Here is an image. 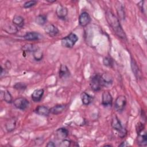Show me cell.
Masks as SVG:
<instances>
[{
	"label": "cell",
	"instance_id": "cell-26",
	"mask_svg": "<svg viewBox=\"0 0 147 147\" xmlns=\"http://www.w3.org/2000/svg\"><path fill=\"white\" fill-rule=\"evenodd\" d=\"M47 18L46 16L43 14H40L36 17L35 18V22L37 24L39 25H44L47 22Z\"/></svg>",
	"mask_w": 147,
	"mask_h": 147
},
{
	"label": "cell",
	"instance_id": "cell-19",
	"mask_svg": "<svg viewBox=\"0 0 147 147\" xmlns=\"http://www.w3.org/2000/svg\"><path fill=\"white\" fill-rule=\"evenodd\" d=\"M16 121L17 120L14 117L8 119L5 124V128L7 132H11L15 129L16 126Z\"/></svg>",
	"mask_w": 147,
	"mask_h": 147
},
{
	"label": "cell",
	"instance_id": "cell-1",
	"mask_svg": "<svg viewBox=\"0 0 147 147\" xmlns=\"http://www.w3.org/2000/svg\"><path fill=\"white\" fill-rule=\"evenodd\" d=\"M106 20L114 32L115 34L119 38L125 40L126 38V34L119 22V19L111 11H107L106 13Z\"/></svg>",
	"mask_w": 147,
	"mask_h": 147
},
{
	"label": "cell",
	"instance_id": "cell-32",
	"mask_svg": "<svg viewBox=\"0 0 147 147\" xmlns=\"http://www.w3.org/2000/svg\"><path fill=\"white\" fill-rule=\"evenodd\" d=\"M71 141L70 140L64 139V140H62L61 142L59 144V146L61 147H68L71 145Z\"/></svg>",
	"mask_w": 147,
	"mask_h": 147
},
{
	"label": "cell",
	"instance_id": "cell-23",
	"mask_svg": "<svg viewBox=\"0 0 147 147\" xmlns=\"http://www.w3.org/2000/svg\"><path fill=\"white\" fill-rule=\"evenodd\" d=\"M1 95L2 98H3V99L8 103H11L13 102V98H12V95H11L10 92L7 91V90H5L4 91H1Z\"/></svg>",
	"mask_w": 147,
	"mask_h": 147
},
{
	"label": "cell",
	"instance_id": "cell-5",
	"mask_svg": "<svg viewBox=\"0 0 147 147\" xmlns=\"http://www.w3.org/2000/svg\"><path fill=\"white\" fill-rule=\"evenodd\" d=\"M13 105L16 108L21 110L26 109L29 105V102L28 99L23 97H20L14 100Z\"/></svg>",
	"mask_w": 147,
	"mask_h": 147
},
{
	"label": "cell",
	"instance_id": "cell-8",
	"mask_svg": "<svg viewBox=\"0 0 147 147\" xmlns=\"http://www.w3.org/2000/svg\"><path fill=\"white\" fill-rule=\"evenodd\" d=\"M100 79L102 87H109L112 85L113 82L112 76L108 73H104L100 75Z\"/></svg>",
	"mask_w": 147,
	"mask_h": 147
},
{
	"label": "cell",
	"instance_id": "cell-14",
	"mask_svg": "<svg viewBox=\"0 0 147 147\" xmlns=\"http://www.w3.org/2000/svg\"><path fill=\"white\" fill-rule=\"evenodd\" d=\"M44 91L42 88L35 90L31 95V98L32 100L35 102H38L41 100L44 95Z\"/></svg>",
	"mask_w": 147,
	"mask_h": 147
},
{
	"label": "cell",
	"instance_id": "cell-17",
	"mask_svg": "<svg viewBox=\"0 0 147 147\" xmlns=\"http://www.w3.org/2000/svg\"><path fill=\"white\" fill-rule=\"evenodd\" d=\"M137 144L140 146H146L147 145V137H146V133H144L143 131L137 133Z\"/></svg>",
	"mask_w": 147,
	"mask_h": 147
},
{
	"label": "cell",
	"instance_id": "cell-21",
	"mask_svg": "<svg viewBox=\"0 0 147 147\" xmlns=\"http://www.w3.org/2000/svg\"><path fill=\"white\" fill-rule=\"evenodd\" d=\"M13 24L18 28H22L24 25V19L22 17L18 15H16L13 18Z\"/></svg>",
	"mask_w": 147,
	"mask_h": 147
},
{
	"label": "cell",
	"instance_id": "cell-29",
	"mask_svg": "<svg viewBox=\"0 0 147 147\" xmlns=\"http://www.w3.org/2000/svg\"><path fill=\"white\" fill-rule=\"evenodd\" d=\"M103 63L105 65L109 67H113V66L114 65L113 60L111 57H105L103 59Z\"/></svg>",
	"mask_w": 147,
	"mask_h": 147
},
{
	"label": "cell",
	"instance_id": "cell-31",
	"mask_svg": "<svg viewBox=\"0 0 147 147\" xmlns=\"http://www.w3.org/2000/svg\"><path fill=\"white\" fill-rule=\"evenodd\" d=\"M37 3V2L36 1H34V0H31V1H28L25 2L24 5L23 6L24 8L28 9V8H30L33 6H34L36 3Z\"/></svg>",
	"mask_w": 147,
	"mask_h": 147
},
{
	"label": "cell",
	"instance_id": "cell-27",
	"mask_svg": "<svg viewBox=\"0 0 147 147\" xmlns=\"http://www.w3.org/2000/svg\"><path fill=\"white\" fill-rule=\"evenodd\" d=\"M37 48H38L36 45L32 44H26L25 45H24L22 48V49L24 52H33L35 51Z\"/></svg>",
	"mask_w": 147,
	"mask_h": 147
},
{
	"label": "cell",
	"instance_id": "cell-24",
	"mask_svg": "<svg viewBox=\"0 0 147 147\" xmlns=\"http://www.w3.org/2000/svg\"><path fill=\"white\" fill-rule=\"evenodd\" d=\"M117 3L118 4H117L116 5V9H117V11L118 17L120 19L123 20L125 19V17L124 7L119 2H117Z\"/></svg>",
	"mask_w": 147,
	"mask_h": 147
},
{
	"label": "cell",
	"instance_id": "cell-28",
	"mask_svg": "<svg viewBox=\"0 0 147 147\" xmlns=\"http://www.w3.org/2000/svg\"><path fill=\"white\" fill-rule=\"evenodd\" d=\"M33 57L36 61H40L42 60L43 57V53L39 48H37L35 51H34L33 52Z\"/></svg>",
	"mask_w": 147,
	"mask_h": 147
},
{
	"label": "cell",
	"instance_id": "cell-13",
	"mask_svg": "<svg viewBox=\"0 0 147 147\" xmlns=\"http://www.w3.org/2000/svg\"><path fill=\"white\" fill-rule=\"evenodd\" d=\"M56 14L60 19L64 20L67 16L68 10L65 7L60 5L56 8Z\"/></svg>",
	"mask_w": 147,
	"mask_h": 147
},
{
	"label": "cell",
	"instance_id": "cell-15",
	"mask_svg": "<svg viewBox=\"0 0 147 147\" xmlns=\"http://www.w3.org/2000/svg\"><path fill=\"white\" fill-rule=\"evenodd\" d=\"M34 112L39 115L44 116V117H47L50 114L49 109L47 106H45L43 105L37 106L35 109Z\"/></svg>",
	"mask_w": 147,
	"mask_h": 147
},
{
	"label": "cell",
	"instance_id": "cell-30",
	"mask_svg": "<svg viewBox=\"0 0 147 147\" xmlns=\"http://www.w3.org/2000/svg\"><path fill=\"white\" fill-rule=\"evenodd\" d=\"M13 87L18 90H24L26 88V85L24 83L18 82L13 86Z\"/></svg>",
	"mask_w": 147,
	"mask_h": 147
},
{
	"label": "cell",
	"instance_id": "cell-9",
	"mask_svg": "<svg viewBox=\"0 0 147 147\" xmlns=\"http://www.w3.org/2000/svg\"><path fill=\"white\" fill-rule=\"evenodd\" d=\"M91 21L89 14L86 11H83L79 17V24L81 26H86L88 25Z\"/></svg>",
	"mask_w": 147,
	"mask_h": 147
},
{
	"label": "cell",
	"instance_id": "cell-16",
	"mask_svg": "<svg viewBox=\"0 0 147 147\" xmlns=\"http://www.w3.org/2000/svg\"><path fill=\"white\" fill-rule=\"evenodd\" d=\"M66 105L64 104H59L49 109L50 113L53 115H57L61 113L65 109Z\"/></svg>",
	"mask_w": 147,
	"mask_h": 147
},
{
	"label": "cell",
	"instance_id": "cell-12",
	"mask_svg": "<svg viewBox=\"0 0 147 147\" xmlns=\"http://www.w3.org/2000/svg\"><path fill=\"white\" fill-rule=\"evenodd\" d=\"M69 134L68 130L65 127H60L57 129L55 131V136L59 140L65 139Z\"/></svg>",
	"mask_w": 147,
	"mask_h": 147
},
{
	"label": "cell",
	"instance_id": "cell-33",
	"mask_svg": "<svg viewBox=\"0 0 147 147\" xmlns=\"http://www.w3.org/2000/svg\"><path fill=\"white\" fill-rule=\"evenodd\" d=\"M46 146H48V147H55L56 146V145L53 142L49 141V142H48V144H47Z\"/></svg>",
	"mask_w": 147,
	"mask_h": 147
},
{
	"label": "cell",
	"instance_id": "cell-2",
	"mask_svg": "<svg viewBox=\"0 0 147 147\" xmlns=\"http://www.w3.org/2000/svg\"><path fill=\"white\" fill-rule=\"evenodd\" d=\"M78 40V36L74 33H71L68 36L61 39V45L64 47L67 48H71L75 45Z\"/></svg>",
	"mask_w": 147,
	"mask_h": 147
},
{
	"label": "cell",
	"instance_id": "cell-25",
	"mask_svg": "<svg viewBox=\"0 0 147 147\" xmlns=\"http://www.w3.org/2000/svg\"><path fill=\"white\" fill-rule=\"evenodd\" d=\"M131 66L132 71H133L134 75L136 76V78H140L141 77V72H140V71L137 65V63L133 60H131Z\"/></svg>",
	"mask_w": 147,
	"mask_h": 147
},
{
	"label": "cell",
	"instance_id": "cell-10",
	"mask_svg": "<svg viewBox=\"0 0 147 147\" xmlns=\"http://www.w3.org/2000/svg\"><path fill=\"white\" fill-rule=\"evenodd\" d=\"M42 36L36 32H27L24 36V38L27 41H36L41 39Z\"/></svg>",
	"mask_w": 147,
	"mask_h": 147
},
{
	"label": "cell",
	"instance_id": "cell-7",
	"mask_svg": "<svg viewBox=\"0 0 147 147\" xmlns=\"http://www.w3.org/2000/svg\"><path fill=\"white\" fill-rule=\"evenodd\" d=\"M113 103V97L110 92L108 91H105L102 95V104L105 107L111 106Z\"/></svg>",
	"mask_w": 147,
	"mask_h": 147
},
{
	"label": "cell",
	"instance_id": "cell-20",
	"mask_svg": "<svg viewBox=\"0 0 147 147\" xmlns=\"http://www.w3.org/2000/svg\"><path fill=\"white\" fill-rule=\"evenodd\" d=\"M3 30L9 34H16L18 31V27L13 24H6L3 26Z\"/></svg>",
	"mask_w": 147,
	"mask_h": 147
},
{
	"label": "cell",
	"instance_id": "cell-4",
	"mask_svg": "<svg viewBox=\"0 0 147 147\" xmlns=\"http://www.w3.org/2000/svg\"><path fill=\"white\" fill-rule=\"evenodd\" d=\"M90 86L91 88L94 91H98L101 89L102 83L100 79V75L94 74L90 80Z\"/></svg>",
	"mask_w": 147,
	"mask_h": 147
},
{
	"label": "cell",
	"instance_id": "cell-3",
	"mask_svg": "<svg viewBox=\"0 0 147 147\" xmlns=\"http://www.w3.org/2000/svg\"><path fill=\"white\" fill-rule=\"evenodd\" d=\"M111 125L112 127L114 130L118 131L119 137L123 138L127 134L126 130L125 128H123L120 120L118 119V118L117 116H114L113 118Z\"/></svg>",
	"mask_w": 147,
	"mask_h": 147
},
{
	"label": "cell",
	"instance_id": "cell-18",
	"mask_svg": "<svg viewBox=\"0 0 147 147\" xmlns=\"http://www.w3.org/2000/svg\"><path fill=\"white\" fill-rule=\"evenodd\" d=\"M59 75L61 79L67 78L70 76V72L65 65H61L59 69Z\"/></svg>",
	"mask_w": 147,
	"mask_h": 147
},
{
	"label": "cell",
	"instance_id": "cell-22",
	"mask_svg": "<svg viewBox=\"0 0 147 147\" xmlns=\"http://www.w3.org/2000/svg\"><path fill=\"white\" fill-rule=\"evenodd\" d=\"M80 98L82 99V102L84 105H88L92 102V97L88 94L86 92H83L81 94Z\"/></svg>",
	"mask_w": 147,
	"mask_h": 147
},
{
	"label": "cell",
	"instance_id": "cell-35",
	"mask_svg": "<svg viewBox=\"0 0 147 147\" xmlns=\"http://www.w3.org/2000/svg\"><path fill=\"white\" fill-rule=\"evenodd\" d=\"M130 145L126 142H122L121 144L119 145V146H129Z\"/></svg>",
	"mask_w": 147,
	"mask_h": 147
},
{
	"label": "cell",
	"instance_id": "cell-34",
	"mask_svg": "<svg viewBox=\"0 0 147 147\" xmlns=\"http://www.w3.org/2000/svg\"><path fill=\"white\" fill-rule=\"evenodd\" d=\"M6 70L2 68V67H1V76H2L3 75H5L6 73Z\"/></svg>",
	"mask_w": 147,
	"mask_h": 147
},
{
	"label": "cell",
	"instance_id": "cell-6",
	"mask_svg": "<svg viewBox=\"0 0 147 147\" xmlns=\"http://www.w3.org/2000/svg\"><path fill=\"white\" fill-rule=\"evenodd\" d=\"M126 105V98L124 95L118 96L115 101L114 108L119 113L122 112Z\"/></svg>",
	"mask_w": 147,
	"mask_h": 147
},
{
	"label": "cell",
	"instance_id": "cell-36",
	"mask_svg": "<svg viewBox=\"0 0 147 147\" xmlns=\"http://www.w3.org/2000/svg\"><path fill=\"white\" fill-rule=\"evenodd\" d=\"M48 2H49V3H52V2H56V0H54V1H47Z\"/></svg>",
	"mask_w": 147,
	"mask_h": 147
},
{
	"label": "cell",
	"instance_id": "cell-11",
	"mask_svg": "<svg viewBox=\"0 0 147 147\" xmlns=\"http://www.w3.org/2000/svg\"><path fill=\"white\" fill-rule=\"evenodd\" d=\"M45 32L51 37H55L58 34L59 30L58 28L53 24H49L45 28Z\"/></svg>",
	"mask_w": 147,
	"mask_h": 147
}]
</instances>
